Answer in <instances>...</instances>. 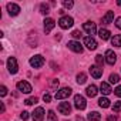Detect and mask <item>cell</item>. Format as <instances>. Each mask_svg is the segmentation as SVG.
Returning a JSON list of instances; mask_svg holds the SVG:
<instances>
[{
  "label": "cell",
  "instance_id": "1",
  "mask_svg": "<svg viewBox=\"0 0 121 121\" xmlns=\"http://www.w3.org/2000/svg\"><path fill=\"white\" fill-rule=\"evenodd\" d=\"M74 24V20H73V17H70V16H63L61 19L58 20V26L61 27V29H70L71 26Z\"/></svg>",
  "mask_w": 121,
  "mask_h": 121
},
{
  "label": "cell",
  "instance_id": "2",
  "mask_svg": "<svg viewBox=\"0 0 121 121\" xmlns=\"http://www.w3.org/2000/svg\"><path fill=\"white\" fill-rule=\"evenodd\" d=\"M43 64H44V57H43V56H40V54L33 56V57L30 58V66H31V67H34V69H40Z\"/></svg>",
  "mask_w": 121,
  "mask_h": 121
},
{
  "label": "cell",
  "instance_id": "3",
  "mask_svg": "<svg viewBox=\"0 0 121 121\" xmlns=\"http://www.w3.org/2000/svg\"><path fill=\"white\" fill-rule=\"evenodd\" d=\"M74 105H76V108H77V110H84V108L87 107L86 98H84L83 95H80V94L74 95Z\"/></svg>",
  "mask_w": 121,
  "mask_h": 121
},
{
  "label": "cell",
  "instance_id": "4",
  "mask_svg": "<svg viewBox=\"0 0 121 121\" xmlns=\"http://www.w3.org/2000/svg\"><path fill=\"white\" fill-rule=\"evenodd\" d=\"M70 94H71V88H70V87H64V88H61V90H58L54 97H56V100H63V98L70 97Z\"/></svg>",
  "mask_w": 121,
  "mask_h": 121
},
{
  "label": "cell",
  "instance_id": "5",
  "mask_svg": "<svg viewBox=\"0 0 121 121\" xmlns=\"http://www.w3.org/2000/svg\"><path fill=\"white\" fill-rule=\"evenodd\" d=\"M57 110H58V112H60V114H63V115H69V114L71 112V105H70V103H60V104H58V107H57Z\"/></svg>",
  "mask_w": 121,
  "mask_h": 121
},
{
  "label": "cell",
  "instance_id": "6",
  "mask_svg": "<svg viewBox=\"0 0 121 121\" xmlns=\"http://www.w3.org/2000/svg\"><path fill=\"white\" fill-rule=\"evenodd\" d=\"M7 69H9V71H10L12 74H16V73H17L19 66H17V60H16L14 57H10V58L7 60Z\"/></svg>",
  "mask_w": 121,
  "mask_h": 121
},
{
  "label": "cell",
  "instance_id": "7",
  "mask_svg": "<svg viewBox=\"0 0 121 121\" xmlns=\"http://www.w3.org/2000/svg\"><path fill=\"white\" fill-rule=\"evenodd\" d=\"M17 90L23 94H29V93H31V86L27 81H19L17 83Z\"/></svg>",
  "mask_w": 121,
  "mask_h": 121
},
{
  "label": "cell",
  "instance_id": "8",
  "mask_svg": "<svg viewBox=\"0 0 121 121\" xmlns=\"http://www.w3.org/2000/svg\"><path fill=\"white\" fill-rule=\"evenodd\" d=\"M105 61L110 66H114L115 64V61H117V54L112 50H107L105 51Z\"/></svg>",
  "mask_w": 121,
  "mask_h": 121
},
{
  "label": "cell",
  "instance_id": "9",
  "mask_svg": "<svg viewBox=\"0 0 121 121\" xmlns=\"http://www.w3.org/2000/svg\"><path fill=\"white\" fill-rule=\"evenodd\" d=\"M83 29H84V31H87V34H91V37H93V34H95V31H97L95 23H93V22L84 23V24H83Z\"/></svg>",
  "mask_w": 121,
  "mask_h": 121
},
{
  "label": "cell",
  "instance_id": "10",
  "mask_svg": "<svg viewBox=\"0 0 121 121\" xmlns=\"http://www.w3.org/2000/svg\"><path fill=\"white\" fill-rule=\"evenodd\" d=\"M84 44L87 46L88 50H95V48H97V41H95L94 37H91V36L84 37Z\"/></svg>",
  "mask_w": 121,
  "mask_h": 121
},
{
  "label": "cell",
  "instance_id": "11",
  "mask_svg": "<svg viewBox=\"0 0 121 121\" xmlns=\"http://www.w3.org/2000/svg\"><path fill=\"white\" fill-rule=\"evenodd\" d=\"M43 118H44V108L43 107H37L33 111V120L34 121H43Z\"/></svg>",
  "mask_w": 121,
  "mask_h": 121
},
{
  "label": "cell",
  "instance_id": "12",
  "mask_svg": "<svg viewBox=\"0 0 121 121\" xmlns=\"http://www.w3.org/2000/svg\"><path fill=\"white\" fill-rule=\"evenodd\" d=\"M67 47L70 50H73L74 53H81L83 51V46L78 43V41H69L67 43Z\"/></svg>",
  "mask_w": 121,
  "mask_h": 121
},
{
  "label": "cell",
  "instance_id": "13",
  "mask_svg": "<svg viewBox=\"0 0 121 121\" xmlns=\"http://www.w3.org/2000/svg\"><path fill=\"white\" fill-rule=\"evenodd\" d=\"M90 74L94 77V78H100L103 76V69L98 67V66H91L90 67Z\"/></svg>",
  "mask_w": 121,
  "mask_h": 121
},
{
  "label": "cell",
  "instance_id": "14",
  "mask_svg": "<svg viewBox=\"0 0 121 121\" xmlns=\"http://www.w3.org/2000/svg\"><path fill=\"white\" fill-rule=\"evenodd\" d=\"M7 10H9V14L10 16H17L20 13V7L16 3H9L7 4Z\"/></svg>",
  "mask_w": 121,
  "mask_h": 121
},
{
  "label": "cell",
  "instance_id": "15",
  "mask_svg": "<svg viewBox=\"0 0 121 121\" xmlns=\"http://www.w3.org/2000/svg\"><path fill=\"white\" fill-rule=\"evenodd\" d=\"M54 26H56V22H54L53 19H46V20H44V33H46V34L50 33V31L54 29Z\"/></svg>",
  "mask_w": 121,
  "mask_h": 121
},
{
  "label": "cell",
  "instance_id": "16",
  "mask_svg": "<svg viewBox=\"0 0 121 121\" xmlns=\"http://www.w3.org/2000/svg\"><path fill=\"white\" fill-rule=\"evenodd\" d=\"M112 19H114V12H107L105 16H103L101 22H103V24H110L112 22Z\"/></svg>",
  "mask_w": 121,
  "mask_h": 121
},
{
  "label": "cell",
  "instance_id": "17",
  "mask_svg": "<svg viewBox=\"0 0 121 121\" xmlns=\"http://www.w3.org/2000/svg\"><path fill=\"white\" fill-rule=\"evenodd\" d=\"M100 90H101L100 93H101V94H104V95H108V94L112 91L108 83H101V86H100Z\"/></svg>",
  "mask_w": 121,
  "mask_h": 121
},
{
  "label": "cell",
  "instance_id": "18",
  "mask_svg": "<svg viewBox=\"0 0 121 121\" xmlns=\"http://www.w3.org/2000/svg\"><path fill=\"white\" fill-rule=\"evenodd\" d=\"M97 93H98V91H97V87H95L94 84L88 86V87H87V90H86V94H87L88 97H91V98H93V97H95V95H97Z\"/></svg>",
  "mask_w": 121,
  "mask_h": 121
},
{
  "label": "cell",
  "instance_id": "19",
  "mask_svg": "<svg viewBox=\"0 0 121 121\" xmlns=\"http://www.w3.org/2000/svg\"><path fill=\"white\" fill-rule=\"evenodd\" d=\"M98 105H100L101 108H108V107H110V100H108L107 97H101V98L98 100Z\"/></svg>",
  "mask_w": 121,
  "mask_h": 121
},
{
  "label": "cell",
  "instance_id": "20",
  "mask_svg": "<svg viewBox=\"0 0 121 121\" xmlns=\"http://www.w3.org/2000/svg\"><path fill=\"white\" fill-rule=\"evenodd\" d=\"M98 36H100L101 40H108V39H110V31H108L107 29H101V30L98 31Z\"/></svg>",
  "mask_w": 121,
  "mask_h": 121
},
{
  "label": "cell",
  "instance_id": "21",
  "mask_svg": "<svg viewBox=\"0 0 121 121\" xmlns=\"http://www.w3.org/2000/svg\"><path fill=\"white\" fill-rule=\"evenodd\" d=\"M100 120H101V115L97 111H93L88 114V121H100Z\"/></svg>",
  "mask_w": 121,
  "mask_h": 121
},
{
  "label": "cell",
  "instance_id": "22",
  "mask_svg": "<svg viewBox=\"0 0 121 121\" xmlns=\"http://www.w3.org/2000/svg\"><path fill=\"white\" fill-rule=\"evenodd\" d=\"M111 44L115 47H121V34H117L111 39Z\"/></svg>",
  "mask_w": 121,
  "mask_h": 121
},
{
  "label": "cell",
  "instance_id": "23",
  "mask_svg": "<svg viewBox=\"0 0 121 121\" xmlns=\"http://www.w3.org/2000/svg\"><path fill=\"white\" fill-rule=\"evenodd\" d=\"M86 81H87V76H86L84 73L77 74V83H78V84H84Z\"/></svg>",
  "mask_w": 121,
  "mask_h": 121
},
{
  "label": "cell",
  "instance_id": "24",
  "mask_svg": "<svg viewBox=\"0 0 121 121\" xmlns=\"http://www.w3.org/2000/svg\"><path fill=\"white\" fill-rule=\"evenodd\" d=\"M95 63H97V66H98V67H101V69H103V64H104V57H103L101 54L95 56Z\"/></svg>",
  "mask_w": 121,
  "mask_h": 121
},
{
  "label": "cell",
  "instance_id": "25",
  "mask_svg": "<svg viewBox=\"0 0 121 121\" xmlns=\"http://www.w3.org/2000/svg\"><path fill=\"white\" fill-rule=\"evenodd\" d=\"M37 101H39L37 97H30V98H27V100L24 101V104H26V105H33V104H36Z\"/></svg>",
  "mask_w": 121,
  "mask_h": 121
},
{
  "label": "cell",
  "instance_id": "26",
  "mask_svg": "<svg viewBox=\"0 0 121 121\" xmlns=\"http://www.w3.org/2000/svg\"><path fill=\"white\" fill-rule=\"evenodd\" d=\"M118 81H120V76H118V74H115V73H112V74L110 76V83L115 84V83H118Z\"/></svg>",
  "mask_w": 121,
  "mask_h": 121
},
{
  "label": "cell",
  "instance_id": "27",
  "mask_svg": "<svg viewBox=\"0 0 121 121\" xmlns=\"http://www.w3.org/2000/svg\"><path fill=\"white\" fill-rule=\"evenodd\" d=\"M40 12H41L43 14H47V13H48V4L41 3V4H40Z\"/></svg>",
  "mask_w": 121,
  "mask_h": 121
},
{
  "label": "cell",
  "instance_id": "28",
  "mask_svg": "<svg viewBox=\"0 0 121 121\" xmlns=\"http://www.w3.org/2000/svg\"><path fill=\"white\" fill-rule=\"evenodd\" d=\"M112 111H114V112H120V111H121V101L114 103V105H112Z\"/></svg>",
  "mask_w": 121,
  "mask_h": 121
},
{
  "label": "cell",
  "instance_id": "29",
  "mask_svg": "<svg viewBox=\"0 0 121 121\" xmlns=\"http://www.w3.org/2000/svg\"><path fill=\"white\" fill-rule=\"evenodd\" d=\"M47 120H48V121H57V115L54 114V111H48Z\"/></svg>",
  "mask_w": 121,
  "mask_h": 121
},
{
  "label": "cell",
  "instance_id": "30",
  "mask_svg": "<svg viewBox=\"0 0 121 121\" xmlns=\"http://www.w3.org/2000/svg\"><path fill=\"white\" fill-rule=\"evenodd\" d=\"M63 6H64L66 9H71V7L74 6V3L71 2V0H69V2H67V0H64V2H63Z\"/></svg>",
  "mask_w": 121,
  "mask_h": 121
},
{
  "label": "cell",
  "instance_id": "31",
  "mask_svg": "<svg viewBox=\"0 0 121 121\" xmlns=\"http://www.w3.org/2000/svg\"><path fill=\"white\" fill-rule=\"evenodd\" d=\"M29 117H30V115H29V112H27V111H23V112L20 114V118H22L23 121H26V120H29Z\"/></svg>",
  "mask_w": 121,
  "mask_h": 121
},
{
  "label": "cell",
  "instance_id": "32",
  "mask_svg": "<svg viewBox=\"0 0 121 121\" xmlns=\"http://www.w3.org/2000/svg\"><path fill=\"white\" fill-rule=\"evenodd\" d=\"M7 94V88L4 87V86H2V87H0V95H2V97H4Z\"/></svg>",
  "mask_w": 121,
  "mask_h": 121
},
{
  "label": "cell",
  "instance_id": "33",
  "mask_svg": "<svg viewBox=\"0 0 121 121\" xmlns=\"http://www.w3.org/2000/svg\"><path fill=\"white\" fill-rule=\"evenodd\" d=\"M71 36H73L74 39H80V37H81V33H80L78 30H74V31L71 33Z\"/></svg>",
  "mask_w": 121,
  "mask_h": 121
},
{
  "label": "cell",
  "instance_id": "34",
  "mask_svg": "<svg viewBox=\"0 0 121 121\" xmlns=\"http://www.w3.org/2000/svg\"><path fill=\"white\" fill-rule=\"evenodd\" d=\"M43 100H44L46 103H50V101H51V95H50L48 93H46V94L43 95Z\"/></svg>",
  "mask_w": 121,
  "mask_h": 121
},
{
  "label": "cell",
  "instance_id": "35",
  "mask_svg": "<svg viewBox=\"0 0 121 121\" xmlns=\"http://www.w3.org/2000/svg\"><path fill=\"white\" fill-rule=\"evenodd\" d=\"M114 94H115L117 97H121V86H118V87L114 90Z\"/></svg>",
  "mask_w": 121,
  "mask_h": 121
},
{
  "label": "cell",
  "instance_id": "36",
  "mask_svg": "<svg viewBox=\"0 0 121 121\" xmlns=\"http://www.w3.org/2000/svg\"><path fill=\"white\" fill-rule=\"evenodd\" d=\"M115 26H117V27L121 30V17H118V19L115 20Z\"/></svg>",
  "mask_w": 121,
  "mask_h": 121
},
{
  "label": "cell",
  "instance_id": "37",
  "mask_svg": "<svg viewBox=\"0 0 121 121\" xmlns=\"http://www.w3.org/2000/svg\"><path fill=\"white\" fill-rule=\"evenodd\" d=\"M51 87H53V88L58 87V80H53V81H51Z\"/></svg>",
  "mask_w": 121,
  "mask_h": 121
},
{
  "label": "cell",
  "instance_id": "38",
  "mask_svg": "<svg viewBox=\"0 0 121 121\" xmlns=\"http://www.w3.org/2000/svg\"><path fill=\"white\" fill-rule=\"evenodd\" d=\"M0 111H2V112H4V103H2V104H0Z\"/></svg>",
  "mask_w": 121,
  "mask_h": 121
},
{
  "label": "cell",
  "instance_id": "39",
  "mask_svg": "<svg viewBox=\"0 0 121 121\" xmlns=\"http://www.w3.org/2000/svg\"><path fill=\"white\" fill-rule=\"evenodd\" d=\"M76 121H84V118H83V117H80V115H77V118H76Z\"/></svg>",
  "mask_w": 121,
  "mask_h": 121
},
{
  "label": "cell",
  "instance_id": "40",
  "mask_svg": "<svg viewBox=\"0 0 121 121\" xmlns=\"http://www.w3.org/2000/svg\"><path fill=\"white\" fill-rule=\"evenodd\" d=\"M108 121H115V117H112V115H110V117H108Z\"/></svg>",
  "mask_w": 121,
  "mask_h": 121
},
{
  "label": "cell",
  "instance_id": "41",
  "mask_svg": "<svg viewBox=\"0 0 121 121\" xmlns=\"http://www.w3.org/2000/svg\"><path fill=\"white\" fill-rule=\"evenodd\" d=\"M117 4H118V6H121V0H118V2H117Z\"/></svg>",
  "mask_w": 121,
  "mask_h": 121
}]
</instances>
